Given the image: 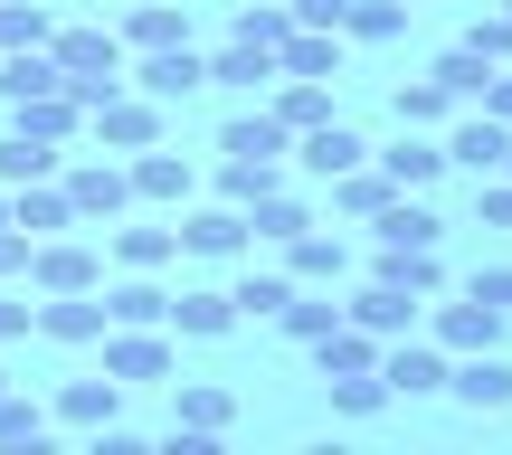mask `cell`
Instances as JSON below:
<instances>
[{"instance_id":"obj_1","label":"cell","mask_w":512,"mask_h":455,"mask_svg":"<svg viewBox=\"0 0 512 455\" xmlns=\"http://www.w3.org/2000/svg\"><path fill=\"white\" fill-rule=\"evenodd\" d=\"M48 57H57V76H67L76 105H105V95L124 86V57H133V48H124L114 29H57Z\"/></svg>"},{"instance_id":"obj_2","label":"cell","mask_w":512,"mask_h":455,"mask_svg":"<svg viewBox=\"0 0 512 455\" xmlns=\"http://www.w3.org/2000/svg\"><path fill=\"white\" fill-rule=\"evenodd\" d=\"M124 86L133 95H152V105H190V95H200L209 86V57L200 48H190V38H181V48H143V67H124Z\"/></svg>"},{"instance_id":"obj_3","label":"cell","mask_w":512,"mask_h":455,"mask_svg":"<svg viewBox=\"0 0 512 455\" xmlns=\"http://www.w3.org/2000/svg\"><path fill=\"white\" fill-rule=\"evenodd\" d=\"M95 275H105V256L86 247V237H29V285L38 294H95Z\"/></svg>"},{"instance_id":"obj_4","label":"cell","mask_w":512,"mask_h":455,"mask_svg":"<svg viewBox=\"0 0 512 455\" xmlns=\"http://www.w3.org/2000/svg\"><path fill=\"white\" fill-rule=\"evenodd\" d=\"M57 190H67L76 228H95V219H114V209H133V171H124V162H57Z\"/></svg>"},{"instance_id":"obj_5","label":"cell","mask_w":512,"mask_h":455,"mask_svg":"<svg viewBox=\"0 0 512 455\" xmlns=\"http://www.w3.org/2000/svg\"><path fill=\"white\" fill-rule=\"evenodd\" d=\"M503 332H512V313H494L484 294H465V304H437L427 313V342L456 361V351H503Z\"/></svg>"},{"instance_id":"obj_6","label":"cell","mask_w":512,"mask_h":455,"mask_svg":"<svg viewBox=\"0 0 512 455\" xmlns=\"http://www.w3.org/2000/svg\"><path fill=\"white\" fill-rule=\"evenodd\" d=\"M86 124H95V143H105V152L162 143V105H152V95H133V86H114L105 105H86Z\"/></svg>"},{"instance_id":"obj_7","label":"cell","mask_w":512,"mask_h":455,"mask_svg":"<svg viewBox=\"0 0 512 455\" xmlns=\"http://www.w3.org/2000/svg\"><path fill=\"white\" fill-rule=\"evenodd\" d=\"M342 323L370 332V342H399V332H418V294H399V285H380V275H370V285L342 294Z\"/></svg>"},{"instance_id":"obj_8","label":"cell","mask_w":512,"mask_h":455,"mask_svg":"<svg viewBox=\"0 0 512 455\" xmlns=\"http://www.w3.org/2000/svg\"><path fill=\"white\" fill-rule=\"evenodd\" d=\"M380 380H389V399H437L446 389V351L437 342H380Z\"/></svg>"},{"instance_id":"obj_9","label":"cell","mask_w":512,"mask_h":455,"mask_svg":"<svg viewBox=\"0 0 512 455\" xmlns=\"http://www.w3.org/2000/svg\"><path fill=\"white\" fill-rule=\"evenodd\" d=\"M446 162L456 171H503L512 162V124H494V114H446Z\"/></svg>"},{"instance_id":"obj_10","label":"cell","mask_w":512,"mask_h":455,"mask_svg":"<svg viewBox=\"0 0 512 455\" xmlns=\"http://www.w3.org/2000/svg\"><path fill=\"white\" fill-rule=\"evenodd\" d=\"M171 370V332L162 323H105V380H162Z\"/></svg>"},{"instance_id":"obj_11","label":"cell","mask_w":512,"mask_h":455,"mask_svg":"<svg viewBox=\"0 0 512 455\" xmlns=\"http://www.w3.org/2000/svg\"><path fill=\"white\" fill-rule=\"evenodd\" d=\"M446 389H456L475 418L484 408H512V361L503 351H456V361H446Z\"/></svg>"},{"instance_id":"obj_12","label":"cell","mask_w":512,"mask_h":455,"mask_svg":"<svg viewBox=\"0 0 512 455\" xmlns=\"http://www.w3.org/2000/svg\"><path fill=\"white\" fill-rule=\"evenodd\" d=\"M294 162H304L313 181H342L351 162H370V143H361V133L342 124V114H323V124H313V133H294Z\"/></svg>"},{"instance_id":"obj_13","label":"cell","mask_w":512,"mask_h":455,"mask_svg":"<svg viewBox=\"0 0 512 455\" xmlns=\"http://www.w3.org/2000/svg\"><path fill=\"white\" fill-rule=\"evenodd\" d=\"M171 237H181V256H209V266H219V256H247V209H228V200L219 209H190Z\"/></svg>"},{"instance_id":"obj_14","label":"cell","mask_w":512,"mask_h":455,"mask_svg":"<svg viewBox=\"0 0 512 455\" xmlns=\"http://www.w3.org/2000/svg\"><path fill=\"white\" fill-rule=\"evenodd\" d=\"M304 228H313L304 190L275 181V190H256V200H247V247H285V237H304Z\"/></svg>"},{"instance_id":"obj_15","label":"cell","mask_w":512,"mask_h":455,"mask_svg":"<svg viewBox=\"0 0 512 455\" xmlns=\"http://www.w3.org/2000/svg\"><path fill=\"white\" fill-rule=\"evenodd\" d=\"M370 275L399 285V294H418V304H437V294H446V256L437 247H380V256H370Z\"/></svg>"},{"instance_id":"obj_16","label":"cell","mask_w":512,"mask_h":455,"mask_svg":"<svg viewBox=\"0 0 512 455\" xmlns=\"http://www.w3.org/2000/svg\"><path fill=\"white\" fill-rule=\"evenodd\" d=\"M209 86H228V95L275 86V48H256V38H238V29H228L219 48H209Z\"/></svg>"},{"instance_id":"obj_17","label":"cell","mask_w":512,"mask_h":455,"mask_svg":"<svg viewBox=\"0 0 512 455\" xmlns=\"http://www.w3.org/2000/svg\"><path fill=\"white\" fill-rule=\"evenodd\" d=\"M171 332H181V342H219V332H238L228 285H190V294H171Z\"/></svg>"},{"instance_id":"obj_18","label":"cell","mask_w":512,"mask_h":455,"mask_svg":"<svg viewBox=\"0 0 512 455\" xmlns=\"http://www.w3.org/2000/svg\"><path fill=\"white\" fill-rule=\"evenodd\" d=\"M275 76H342V29H285L275 38Z\"/></svg>"},{"instance_id":"obj_19","label":"cell","mask_w":512,"mask_h":455,"mask_svg":"<svg viewBox=\"0 0 512 455\" xmlns=\"http://www.w3.org/2000/svg\"><path fill=\"white\" fill-rule=\"evenodd\" d=\"M370 228H380V247H446V219L427 209V190H399Z\"/></svg>"},{"instance_id":"obj_20","label":"cell","mask_w":512,"mask_h":455,"mask_svg":"<svg viewBox=\"0 0 512 455\" xmlns=\"http://www.w3.org/2000/svg\"><path fill=\"white\" fill-rule=\"evenodd\" d=\"M285 275H294V285H342V275H351V247H342V237H323V228H304V237H285Z\"/></svg>"},{"instance_id":"obj_21","label":"cell","mask_w":512,"mask_h":455,"mask_svg":"<svg viewBox=\"0 0 512 455\" xmlns=\"http://www.w3.org/2000/svg\"><path fill=\"white\" fill-rule=\"evenodd\" d=\"M10 228L19 237H57V228H76V209H67V190H57V181H19L10 190Z\"/></svg>"},{"instance_id":"obj_22","label":"cell","mask_w":512,"mask_h":455,"mask_svg":"<svg viewBox=\"0 0 512 455\" xmlns=\"http://www.w3.org/2000/svg\"><path fill=\"white\" fill-rule=\"evenodd\" d=\"M38 342H105V304L95 294H48L38 304Z\"/></svg>"},{"instance_id":"obj_23","label":"cell","mask_w":512,"mask_h":455,"mask_svg":"<svg viewBox=\"0 0 512 455\" xmlns=\"http://www.w3.org/2000/svg\"><path fill=\"white\" fill-rule=\"evenodd\" d=\"M285 143H294V133L275 124V114H228V124H219L228 162H285Z\"/></svg>"},{"instance_id":"obj_24","label":"cell","mask_w":512,"mask_h":455,"mask_svg":"<svg viewBox=\"0 0 512 455\" xmlns=\"http://www.w3.org/2000/svg\"><path fill=\"white\" fill-rule=\"evenodd\" d=\"M266 95H275L266 114H275V124H285V133H313V124H323V114H332V86H323V76H275Z\"/></svg>"},{"instance_id":"obj_25","label":"cell","mask_w":512,"mask_h":455,"mask_svg":"<svg viewBox=\"0 0 512 455\" xmlns=\"http://www.w3.org/2000/svg\"><path fill=\"white\" fill-rule=\"evenodd\" d=\"M380 171H389V190H427V181L446 171V143H427V133H408V124H399V143L380 152Z\"/></svg>"},{"instance_id":"obj_26","label":"cell","mask_w":512,"mask_h":455,"mask_svg":"<svg viewBox=\"0 0 512 455\" xmlns=\"http://www.w3.org/2000/svg\"><path fill=\"white\" fill-rule=\"evenodd\" d=\"M124 171H133V200H190V162H181V152H162V143H143Z\"/></svg>"},{"instance_id":"obj_27","label":"cell","mask_w":512,"mask_h":455,"mask_svg":"<svg viewBox=\"0 0 512 455\" xmlns=\"http://www.w3.org/2000/svg\"><path fill=\"white\" fill-rule=\"evenodd\" d=\"M57 162H67V152L57 143H38V133H0V190H19V181H57Z\"/></svg>"},{"instance_id":"obj_28","label":"cell","mask_w":512,"mask_h":455,"mask_svg":"<svg viewBox=\"0 0 512 455\" xmlns=\"http://www.w3.org/2000/svg\"><path fill=\"white\" fill-rule=\"evenodd\" d=\"M389 200H399V190H389V171H380V162H351L342 181H332V209H342V219H361V228L380 219Z\"/></svg>"},{"instance_id":"obj_29","label":"cell","mask_w":512,"mask_h":455,"mask_svg":"<svg viewBox=\"0 0 512 455\" xmlns=\"http://www.w3.org/2000/svg\"><path fill=\"white\" fill-rule=\"evenodd\" d=\"M285 294H294L285 266H247L238 285H228V304H238V323H275V313H285Z\"/></svg>"},{"instance_id":"obj_30","label":"cell","mask_w":512,"mask_h":455,"mask_svg":"<svg viewBox=\"0 0 512 455\" xmlns=\"http://www.w3.org/2000/svg\"><path fill=\"white\" fill-rule=\"evenodd\" d=\"M48 86H67L48 48H10L0 57V105H29V95H48Z\"/></svg>"},{"instance_id":"obj_31","label":"cell","mask_w":512,"mask_h":455,"mask_svg":"<svg viewBox=\"0 0 512 455\" xmlns=\"http://www.w3.org/2000/svg\"><path fill=\"white\" fill-rule=\"evenodd\" d=\"M19 114V133H38V143H67L76 124H86V105H76L67 86H48V95H29V105H10Z\"/></svg>"},{"instance_id":"obj_32","label":"cell","mask_w":512,"mask_h":455,"mask_svg":"<svg viewBox=\"0 0 512 455\" xmlns=\"http://www.w3.org/2000/svg\"><path fill=\"white\" fill-rule=\"evenodd\" d=\"M275 323H285V342H304V351H313V342H323L332 323H342V304H332L323 285H294V294H285V313H275Z\"/></svg>"},{"instance_id":"obj_33","label":"cell","mask_w":512,"mask_h":455,"mask_svg":"<svg viewBox=\"0 0 512 455\" xmlns=\"http://www.w3.org/2000/svg\"><path fill=\"white\" fill-rule=\"evenodd\" d=\"M105 323H133V332H143V323H171V294L152 285V275H124V285L105 294Z\"/></svg>"},{"instance_id":"obj_34","label":"cell","mask_w":512,"mask_h":455,"mask_svg":"<svg viewBox=\"0 0 512 455\" xmlns=\"http://www.w3.org/2000/svg\"><path fill=\"white\" fill-rule=\"evenodd\" d=\"M114 38H124V48H181L190 19L171 10V0H143V10H124V29H114Z\"/></svg>"},{"instance_id":"obj_35","label":"cell","mask_w":512,"mask_h":455,"mask_svg":"<svg viewBox=\"0 0 512 455\" xmlns=\"http://www.w3.org/2000/svg\"><path fill=\"white\" fill-rule=\"evenodd\" d=\"M313 370H323V380H342V370H380V342L351 332V323H332L323 342H313Z\"/></svg>"},{"instance_id":"obj_36","label":"cell","mask_w":512,"mask_h":455,"mask_svg":"<svg viewBox=\"0 0 512 455\" xmlns=\"http://www.w3.org/2000/svg\"><path fill=\"white\" fill-rule=\"evenodd\" d=\"M171 256H181L171 228H114V266H124V275H162Z\"/></svg>"},{"instance_id":"obj_37","label":"cell","mask_w":512,"mask_h":455,"mask_svg":"<svg viewBox=\"0 0 512 455\" xmlns=\"http://www.w3.org/2000/svg\"><path fill=\"white\" fill-rule=\"evenodd\" d=\"M389 114H399L408 133H427V124H446V114H456V95H446L437 76H408V86L389 95Z\"/></svg>"},{"instance_id":"obj_38","label":"cell","mask_w":512,"mask_h":455,"mask_svg":"<svg viewBox=\"0 0 512 455\" xmlns=\"http://www.w3.org/2000/svg\"><path fill=\"white\" fill-rule=\"evenodd\" d=\"M114 389H124V380H67V389H57V418H67V427H114Z\"/></svg>"},{"instance_id":"obj_39","label":"cell","mask_w":512,"mask_h":455,"mask_svg":"<svg viewBox=\"0 0 512 455\" xmlns=\"http://www.w3.org/2000/svg\"><path fill=\"white\" fill-rule=\"evenodd\" d=\"M48 38H57L48 0H0V57L10 48H48Z\"/></svg>"},{"instance_id":"obj_40","label":"cell","mask_w":512,"mask_h":455,"mask_svg":"<svg viewBox=\"0 0 512 455\" xmlns=\"http://www.w3.org/2000/svg\"><path fill=\"white\" fill-rule=\"evenodd\" d=\"M323 389H332V418H380V408H389L380 370H342V380H323Z\"/></svg>"},{"instance_id":"obj_41","label":"cell","mask_w":512,"mask_h":455,"mask_svg":"<svg viewBox=\"0 0 512 455\" xmlns=\"http://www.w3.org/2000/svg\"><path fill=\"white\" fill-rule=\"evenodd\" d=\"M408 29V0H351L342 38H361V48H389V38Z\"/></svg>"},{"instance_id":"obj_42","label":"cell","mask_w":512,"mask_h":455,"mask_svg":"<svg viewBox=\"0 0 512 455\" xmlns=\"http://www.w3.org/2000/svg\"><path fill=\"white\" fill-rule=\"evenodd\" d=\"M228 418H238V399H228L219 380H181V427H200V437H219Z\"/></svg>"},{"instance_id":"obj_43","label":"cell","mask_w":512,"mask_h":455,"mask_svg":"<svg viewBox=\"0 0 512 455\" xmlns=\"http://www.w3.org/2000/svg\"><path fill=\"white\" fill-rule=\"evenodd\" d=\"M427 76H437V86L456 95V105H475V95H484V76H494V67H484V57H475V48H465V38H456V48H446L437 67H427Z\"/></svg>"},{"instance_id":"obj_44","label":"cell","mask_w":512,"mask_h":455,"mask_svg":"<svg viewBox=\"0 0 512 455\" xmlns=\"http://www.w3.org/2000/svg\"><path fill=\"white\" fill-rule=\"evenodd\" d=\"M48 437V408L19 399V389H0V446H38Z\"/></svg>"},{"instance_id":"obj_45","label":"cell","mask_w":512,"mask_h":455,"mask_svg":"<svg viewBox=\"0 0 512 455\" xmlns=\"http://www.w3.org/2000/svg\"><path fill=\"white\" fill-rule=\"evenodd\" d=\"M465 48H475L484 67H512V10H475V29H465Z\"/></svg>"},{"instance_id":"obj_46","label":"cell","mask_w":512,"mask_h":455,"mask_svg":"<svg viewBox=\"0 0 512 455\" xmlns=\"http://www.w3.org/2000/svg\"><path fill=\"white\" fill-rule=\"evenodd\" d=\"M275 171H285V162H219V200H228V209H247L256 190H275Z\"/></svg>"},{"instance_id":"obj_47","label":"cell","mask_w":512,"mask_h":455,"mask_svg":"<svg viewBox=\"0 0 512 455\" xmlns=\"http://www.w3.org/2000/svg\"><path fill=\"white\" fill-rule=\"evenodd\" d=\"M228 29H238V38H256V48H275V38L294 29V10H285V0H247V10L228 19Z\"/></svg>"},{"instance_id":"obj_48","label":"cell","mask_w":512,"mask_h":455,"mask_svg":"<svg viewBox=\"0 0 512 455\" xmlns=\"http://www.w3.org/2000/svg\"><path fill=\"white\" fill-rule=\"evenodd\" d=\"M475 219L484 228H512V171H484V181H475Z\"/></svg>"},{"instance_id":"obj_49","label":"cell","mask_w":512,"mask_h":455,"mask_svg":"<svg viewBox=\"0 0 512 455\" xmlns=\"http://www.w3.org/2000/svg\"><path fill=\"white\" fill-rule=\"evenodd\" d=\"M285 10H294V29H342L351 0H285Z\"/></svg>"},{"instance_id":"obj_50","label":"cell","mask_w":512,"mask_h":455,"mask_svg":"<svg viewBox=\"0 0 512 455\" xmlns=\"http://www.w3.org/2000/svg\"><path fill=\"white\" fill-rule=\"evenodd\" d=\"M29 332H38V304L29 294H0V342H29Z\"/></svg>"},{"instance_id":"obj_51","label":"cell","mask_w":512,"mask_h":455,"mask_svg":"<svg viewBox=\"0 0 512 455\" xmlns=\"http://www.w3.org/2000/svg\"><path fill=\"white\" fill-rule=\"evenodd\" d=\"M465 294H484L494 313H512V266H475V285H465Z\"/></svg>"},{"instance_id":"obj_52","label":"cell","mask_w":512,"mask_h":455,"mask_svg":"<svg viewBox=\"0 0 512 455\" xmlns=\"http://www.w3.org/2000/svg\"><path fill=\"white\" fill-rule=\"evenodd\" d=\"M475 105L494 114V124H512V67H494V76H484V95H475Z\"/></svg>"},{"instance_id":"obj_53","label":"cell","mask_w":512,"mask_h":455,"mask_svg":"<svg viewBox=\"0 0 512 455\" xmlns=\"http://www.w3.org/2000/svg\"><path fill=\"white\" fill-rule=\"evenodd\" d=\"M0 275H29V237L19 228H0Z\"/></svg>"},{"instance_id":"obj_54","label":"cell","mask_w":512,"mask_h":455,"mask_svg":"<svg viewBox=\"0 0 512 455\" xmlns=\"http://www.w3.org/2000/svg\"><path fill=\"white\" fill-rule=\"evenodd\" d=\"M0 228H10V190H0Z\"/></svg>"},{"instance_id":"obj_55","label":"cell","mask_w":512,"mask_h":455,"mask_svg":"<svg viewBox=\"0 0 512 455\" xmlns=\"http://www.w3.org/2000/svg\"><path fill=\"white\" fill-rule=\"evenodd\" d=\"M0 389H10V370H0Z\"/></svg>"},{"instance_id":"obj_56","label":"cell","mask_w":512,"mask_h":455,"mask_svg":"<svg viewBox=\"0 0 512 455\" xmlns=\"http://www.w3.org/2000/svg\"><path fill=\"white\" fill-rule=\"evenodd\" d=\"M503 10H512V0H503Z\"/></svg>"}]
</instances>
